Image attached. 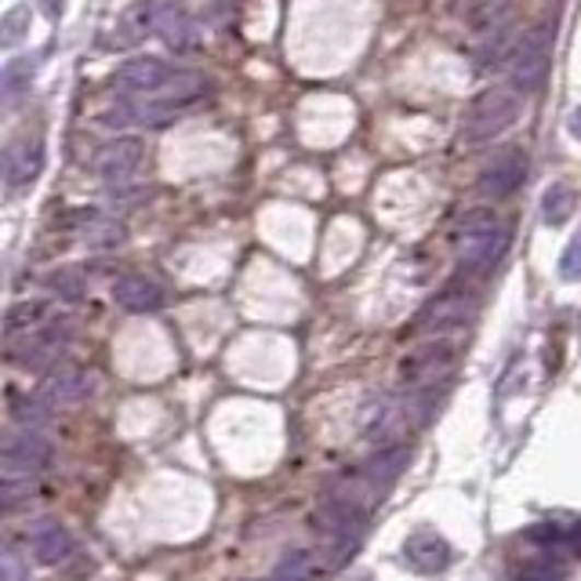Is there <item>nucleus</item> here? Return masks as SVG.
<instances>
[{
    "instance_id": "obj_1",
    "label": "nucleus",
    "mask_w": 581,
    "mask_h": 581,
    "mask_svg": "<svg viewBox=\"0 0 581 581\" xmlns=\"http://www.w3.org/2000/svg\"><path fill=\"white\" fill-rule=\"evenodd\" d=\"M553 44H556V26L553 22H542V26L527 30L520 37V44L512 48V59H509V88L516 91V95H534L545 81H549V70H553Z\"/></svg>"
},
{
    "instance_id": "obj_2",
    "label": "nucleus",
    "mask_w": 581,
    "mask_h": 581,
    "mask_svg": "<svg viewBox=\"0 0 581 581\" xmlns=\"http://www.w3.org/2000/svg\"><path fill=\"white\" fill-rule=\"evenodd\" d=\"M509 241H512V233L495 219V214H469L462 230V241H458L462 272L465 277H484V272H491L501 262V255L509 251Z\"/></svg>"
},
{
    "instance_id": "obj_3",
    "label": "nucleus",
    "mask_w": 581,
    "mask_h": 581,
    "mask_svg": "<svg viewBox=\"0 0 581 581\" xmlns=\"http://www.w3.org/2000/svg\"><path fill=\"white\" fill-rule=\"evenodd\" d=\"M520 117V95L512 88H491L473 98L465 113V142H491L501 131H509Z\"/></svg>"
},
{
    "instance_id": "obj_4",
    "label": "nucleus",
    "mask_w": 581,
    "mask_h": 581,
    "mask_svg": "<svg viewBox=\"0 0 581 581\" xmlns=\"http://www.w3.org/2000/svg\"><path fill=\"white\" fill-rule=\"evenodd\" d=\"M70 338H73V324L66 321V316L62 321H48V324H40L37 332H30L22 338V346L11 352V357H15L22 371H48L59 363L66 346H70Z\"/></svg>"
},
{
    "instance_id": "obj_5",
    "label": "nucleus",
    "mask_w": 581,
    "mask_h": 581,
    "mask_svg": "<svg viewBox=\"0 0 581 581\" xmlns=\"http://www.w3.org/2000/svg\"><path fill=\"white\" fill-rule=\"evenodd\" d=\"M451 363H454V346L443 338H432L415 352H407L400 363V379L407 390H437V382L451 374Z\"/></svg>"
},
{
    "instance_id": "obj_6",
    "label": "nucleus",
    "mask_w": 581,
    "mask_h": 581,
    "mask_svg": "<svg viewBox=\"0 0 581 581\" xmlns=\"http://www.w3.org/2000/svg\"><path fill=\"white\" fill-rule=\"evenodd\" d=\"M146 161V142L142 139H117L109 146H102L98 153V178L106 182L113 193H128V186L139 175V167Z\"/></svg>"
},
{
    "instance_id": "obj_7",
    "label": "nucleus",
    "mask_w": 581,
    "mask_h": 581,
    "mask_svg": "<svg viewBox=\"0 0 581 581\" xmlns=\"http://www.w3.org/2000/svg\"><path fill=\"white\" fill-rule=\"evenodd\" d=\"M142 4H146V19H150L153 37H161L167 48H175V51L193 48L197 26H193V19L182 0H142Z\"/></svg>"
},
{
    "instance_id": "obj_8",
    "label": "nucleus",
    "mask_w": 581,
    "mask_h": 581,
    "mask_svg": "<svg viewBox=\"0 0 581 581\" xmlns=\"http://www.w3.org/2000/svg\"><path fill=\"white\" fill-rule=\"evenodd\" d=\"M316 527H321L327 538H335L341 545H357L363 538V527H368V516H363L360 501L338 498V495H324L321 512H316Z\"/></svg>"
},
{
    "instance_id": "obj_9",
    "label": "nucleus",
    "mask_w": 581,
    "mask_h": 581,
    "mask_svg": "<svg viewBox=\"0 0 581 581\" xmlns=\"http://www.w3.org/2000/svg\"><path fill=\"white\" fill-rule=\"evenodd\" d=\"M523 182H527V153L523 150H501L495 161L480 171L476 189H480L487 200H506L523 186Z\"/></svg>"
},
{
    "instance_id": "obj_10",
    "label": "nucleus",
    "mask_w": 581,
    "mask_h": 581,
    "mask_svg": "<svg viewBox=\"0 0 581 581\" xmlns=\"http://www.w3.org/2000/svg\"><path fill=\"white\" fill-rule=\"evenodd\" d=\"M51 440H44L33 429H15L4 437V473H30L37 476L40 469L51 465Z\"/></svg>"
},
{
    "instance_id": "obj_11",
    "label": "nucleus",
    "mask_w": 581,
    "mask_h": 581,
    "mask_svg": "<svg viewBox=\"0 0 581 581\" xmlns=\"http://www.w3.org/2000/svg\"><path fill=\"white\" fill-rule=\"evenodd\" d=\"M171 77H175V66H167L156 55H139V59H128L124 66H117L113 84L124 91H135V95H161Z\"/></svg>"
},
{
    "instance_id": "obj_12",
    "label": "nucleus",
    "mask_w": 581,
    "mask_h": 581,
    "mask_svg": "<svg viewBox=\"0 0 581 581\" xmlns=\"http://www.w3.org/2000/svg\"><path fill=\"white\" fill-rule=\"evenodd\" d=\"M98 390V379L84 368H55L40 385V396L51 407H81Z\"/></svg>"
},
{
    "instance_id": "obj_13",
    "label": "nucleus",
    "mask_w": 581,
    "mask_h": 581,
    "mask_svg": "<svg viewBox=\"0 0 581 581\" xmlns=\"http://www.w3.org/2000/svg\"><path fill=\"white\" fill-rule=\"evenodd\" d=\"M473 313H476V299H473V294L448 291V294H440L437 302H429L426 310H421V316H418V332H429V335L454 332V327L469 324Z\"/></svg>"
},
{
    "instance_id": "obj_14",
    "label": "nucleus",
    "mask_w": 581,
    "mask_h": 581,
    "mask_svg": "<svg viewBox=\"0 0 581 581\" xmlns=\"http://www.w3.org/2000/svg\"><path fill=\"white\" fill-rule=\"evenodd\" d=\"M40 171H44V139H40V135H26L19 146H11V150H8L4 175H8L11 189L33 186Z\"/></svg>"
},
{
    "instance_id": "obj_15",
    "label": "nucleus",
    "mask_w": 581,
    "mask_h": 581,
    "mask_svg": "<svg viewBox=\"0 0 581 581\" xmlns=\"http://www.w3.org/2000/svg\"><path fill=\"white\" fill-rule=\"evenodd\" d=\"M404 556H407V563H411L415 571L440 574V571H448V563H451V545L443 542L437 531H418V534L407 538Z\"/></svg>"
},
{
    "instance_id": "obj_16",
    "label": "nucleus",
    "mask_w": 581,
    "mask_h": 581,
    "mask_svg": "<svg viewBox=\"0 0 581 581\" xmlns=\"http://www.w3.org/2000/svg\"><path fill=\"white\" fill-rule=\"evenodd\" d=\"M113 302L128 313H156L164 305V291L146 277H120L113 283Z\"/></svg>"
},
{
    "instance_id": "obj_17",
    "label": "nucleus",
    "mask_w": 581,
    "mask_h": 581,
    "mask_svg": "<svg viewBox=\"0 0 581 581\" xmlns=\"http://www.w3.org/2000/svg\"><path fill=\"white\" fill-rule=\"evenodd\" d=\"M30 545H33V556L44 563V567H59L73 556V538L70 531L59 527V523H37V527L30 531Z\"/></svg>"
},
{
    "instance_id": "obj_18",
    "label": "nucleus",
    "mask_w": 581,
    "mask_h": 581,
    "mask_svg": "<svg viewBox=\"0 0 581 581\" xmlns=\"http://www.w3.org/2000/svg\"><path fill=\"white\" fill-rule=\"evenodd\" d=\"M404 462H407V448H404V443H385V448H379L368 462L360 465V473H363V480L371 484V491L382 495L385 487H390L396 476H400Z\"/></svg>"
},
{
    "instance_id": "obj_19",
    "label": "nucleus",
    "mask_w": 581,
    "mask_h": 581,
    "mask_svg": "<svg viewBox=\"0 0 581 581\" xmlns=\"http://www.w3.org/2000/svg\"><path fill=\"white\" fill-rule=\"evenodd\" d=\"M77 225H81V236L88 241V247H98V251H113L128 241V230H124L117 219H109V214H102L95 208H84L77 214Z\"/></svg>"
},
{
    "instance_id": "obj_20",
    "label": "nucleus",
    "mask_w": 581,
    "mask_h": 581,
    "mask_svg": "<svg viewBox=\"0 0 581 581\" xmlns=\"http://www.w3.org/2000/svg\"><path fill=\"white\" fill-rule=\"evenodd\" d=\"M574 208H578L574 186H567V182H553V186L545 189V197H542V222L549 225V230H560V225L571 222Z\"/></svg>"
},
{
    "instance_id": "obj_21",
    "label": "nucleus",
    "mask_w": 581,
    "mask_h": 581,
    "mask_svg": "<svg viewBox=\"0 0 581 581\" xmlns=\"http://www.w3.org/2000/svg\"><path fill=\"white\" fill-rule=\"evenodd\" d=\"M321 574H324V563L313 549H291L277 563V581H316Z\"/></svg>"
},
{
    "instance_id": "obj_22",
    "label": "nucleus",
    "mask_w": 581,
    "mask_h": 581,
    "mask_svg": "<svg viewBox=\"0 0 581 581\" xmlns=\"http://www.w3.org/2000/svg\"><path fill=\"white\" fill-rule=\"evenodd\" d=\"M204 91H208V81H204V77L186 73V70H175V77H171L161 95H164L167 106H182V102H197Z\"/></svg>"
},
{
    "instance_id": "obj_23",
    "label": "nucleus",
    "mask_w": 581,
    "mask_h": 581,
    "mask_svg": "<svg viewBox=\"0 0 581 581\" xmlns=\"http://www.w3.org/2000/svg\"><path fill=\"white\" fill-rule=\"evenodd\" d=\"M11 415H15V421L22 429H40V426H48V421H51L55 407L37 393V396H19V400L11 404Z\"/></svg>"
},
{
    "instance_id": "obj_24",
    "label": "nucleus",
    "mask_w": 581,
    "mask_h": 581,
    "mask_svg": "<svg viewBox=\"0 0 581 581\" xmlns=\"http://www.w3.org/2000/svg\"><path fill=\"white\" fill-rule=\"evenodd\" d=\"M44 316H48V310H44L40 302H19V305H11L8 310V335H19V332H37L40 324H48L44 321Z\"/></svg>"
},
{
    "instance_id": "obj_25",
    "label": "nucleus",
    "mask_w": 581,
    "mask_h": 581,
    "mask_svg": "<svg viewBox=\"0 0 581 581\" xmlns=\"http://www.w3.org/2000/svg\"><path fill=\"white\" fill-rule=\"evenodd\" d=\"M48 288H51V294H59V299H66V302H81L88 294V280L81 269H59L48 277Z\"/></svg>"
},
{
    "instance_id": "obj_26",
    "label": "nucleus",
    "mask_w": 581,
    "mask_h": 581,
    "mask_svg": "<svg viewBox=\"0 0 581 581\" xmlns=\"http://www.w3.org/2000/svg\"><path fill=\"white\" fill-rule=\"evenodd\" d=\"M26 33H30V8L19 4V8L8 11L4 22H0V40H4V48H15Z\"/></svg>"
},
{
    "instance_id": "obj_27",
    "label": "nucleus",
    "mask_w": 581,
    "mask_h": 581,
    "mask_svg": "<svg viewBox=\"0 0 581 581\" xmlns=\"http://www.w3.org/2000/svg\"><path fill=\"white\" fill-rule=\"evenodd\" d=\"M30 491H33L30 473H4V480H0V501H4V509H11L19 498H26Z\"/></svg>"
},
{
    "instance_id": "obj_28",
    "label": "nucleus",
    "mask_w": 581,
    "mask_h": 581,
    "mask_svg": "<svg viewBox=\"0 0 581 581\" xmlns=\"http://www.w3.org/2000/svg\"><path fill=\"white\" fill-rule=\"evenodd\" d=\"M30 81H33V62H26V59L11 62L8 70H4V88H8V95H15V91H22Z\"/></svg>"
},
{
    "instance_id": "obj_29",
    "label": "nucleus",
    "mask_w": 581,
    "mask_h": 581,
    "mask_svg": "<svg viewBox=\"0 0 581 581\" xmlns=\"http://www.w3.org/2000/svg\"><path fill=\"white\" fill-rule=\"evenodd\" d=\"M0 581H30L26 563L19 560L15 549H4V553H0Z\"/></svg>"
},
{
    "instance_id": "obj_30",
    "label": "nucleus",
    "mask_w": 581,
    "mask_h": 581,
    "mask_svg": "<svg viewBox=\"0 0 581 581\" xmlns=\"http://www.w3.org/2000/svg\"><path fill=\"white\" fill-rule=\"evenodd\" d=\"M563 277H567V280L581 277V241H574L571 251L563 255Z\"/></svg>"
},
{
    "instance_id": "obj_31",
    "label": "nucleus",
    "mask_w": 581,
    "mask_h": 581,
    "mask_svg": "<svg viewBox=\"0 0 581 581\" xmlns=\"http://www.w3.org/2000/svg\"><path fill=\"white\" fill-rule=\"evenodd\" d=\"M567 131H571V139H578V142H581V106L571 113V120H567Z\"/></svg>"
},
{
    "instance_id": "obj_32",
    "label": "nucleus",
    "mask_w": 581,
    "mask_h": 581,
    "mask_svg": "<svg viewBox=\"0 0 581 581\" xmlns=\"http://www.w3.org/2000/svg\"><path fill=\"white\" fill-rule=\"evenodd\" d=\"M272 581H277V578H272Z\"/></svg>"
}]
</instances>
